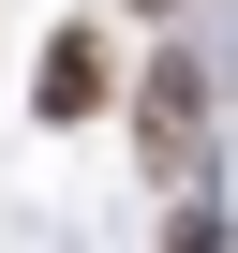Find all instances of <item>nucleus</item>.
Here are the masks:
<instances>
[{"label":"nucleus","mask_w":238,"mask_h":253,"mask_svg":"<svg viewBox=\"0 0 238 253\" xmlns=\"http://www.w3.org/2000/svg\"><path fill=\"white\" fill-rule=\"evenodd\" d=\"M164 253H238V223H223V209H208V194H194V209H179V223H164Z\"/></svg>","instance_id":"7ed1b4c3"},{"label":"nucleus","mask_w":238,"mask_h":253,"mask_svg":"<svg viewBox=\"0 0 238 253\" xmlns=\"http://www.w3.org/2000/svg\"><path fill=\"white\" fill-rule=\"evenodd\" d=\"M134 15H179V0H134Z\"/></svg>","instance_id":"20e7f679"},{"label":"nucleus","mask_w":238,"mask_h":253,"mask_svg":"<svg viewBox=\"0 0 238 253\" xmlns=\"http://www.w3.org/2000/svg\"><path fill=\"white\" fill-rule=\"evenodd\" d=\"M119 104V45L75 15V30H45V75H30V119H45V134H89V119Z\"/></svg>","instance_id":"f03ea898"},{"label":"nucleus","mask_w":238,"mask_h":253,"mask_svg":"<svg viewBox=\"0 0 238 253\" xmlns=\"http://www.w3.org/2000/svg\"><path fill=\"white\" fill-rule=\"evenodd\" d=\"M208 134H223L208 119V60H149L134 75V164L149 179H208Z\"/></svg>","instance_id":"f257e3e1"}]
</instances>
